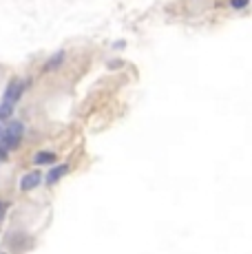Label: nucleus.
<instances>
[{
    "mask_svg": "<svg viewBox=\"0 0 252 254\" xmlns=\"http://www.w3.org/2000/svg\"><path fill=\"white\" fill-rule=\"evenodd\" d=\"M0 206H2V201H0Z\"/></svg>",
    "mask_w": 252,
    "mask_h": 254,
    "instance_id": "11",
    "label": "nucleus"
},
{
    "mask_svg": "<svg viewBox=\"0 0 252 254\" xmlns=\"http://www.w3.org/2000/svg\"><path fill=\"white\" fill-rule=\"evenodd\" d=\"M11 113H13V104H9V102H0V122L2 120H9L11 117Z\"/></svg>",
    "mask_w": 252,
    "mask_h": 254,
    "instance_id": "7",
    "label": "nucleus"
},
{
    "mask_svg": "<svg viewBox=\"0 0 252 254\" xmlns=\"http://www.w3.org/2000/svg\"><path fill=\"white\" fill-rule=\"evenodd\" d=\"M33 162H36V166H51V164H56V155L53 153H38L36 157H33Z\"/></svg>",
    "mask_w": 252,
    "mask_h": 254,
    "instance_id": "6",
    "label": "nucleus"
},
{
    "mask_svg": "<svg viewBox=\"0 0 252 254\" xmlns=\"http://www.w3.org/2000/svg\"><path fill=\"white\" fill-rule=\"evenodd\" d=\"M7 157H9V150L0 144V162H7Z\"/></svg>",
    "mask_w": 252,
    "mask_h": 254,
    "instance_id": "9",
    "label": "nucleus"
},
{
    "mask_svg": "<svg viewBox=\"0 0 252 254\" xmlns=\"http://www.w3.org/2000/svg\"><path fill=\"white\" fill-rule=\"evenodd\" d=\"M64 58H66V53L64 51H58V53H53V56L49 58V62L45 64V71H56L58 66L64 62Z\"/></svg>",
    "mask_w": 252,
    "mask_h": 254,
    "instance_id": "5",
    "label": "nucleus"
},
{
    "mask_svg": "<svg viewBox=\"0 0 252 254\" xmlns=\"http://www.w3.org/2000/svg\"><path fill=\"white\" fill-rule=\"evenodd\" d=\"M250 4V0H230V7L232 9H246Z\"/></svg>",
    "mask_w": 252,
    "mask_h": 254,
    "instance_id": "8",
    "label": "nucleus"
},
{
    "mask_svg": "<svg viewBox=\"0 0 252 254\" xmlns=\"http://www.w3.org/2000/svg\"><path fill=\"white\" fill-rule=\"evenodd\" d=\"M66 173H69V164H60V166H53V168H51L42 179H45V182L49 184V186H56L62 177H64Z\"/></svg>",
    "mask_w": 252,
    "mask_h": 254,
    "instance_id": "4",
    "label": "nucleus"
},
{
    "mask_svg": "<svg viewBox=\"0 0 252 254\" xmlns=\"http://www.w3.org/2000/svg\"><path fill=\"white\" fill-rule=\"evenodd\" d=\"M0 137H2V126H0Z\"/></svg>",
    "mask_w": 252,
    "mask_h": 254,
    "instance_id": "10",
    "label": "nucleus"
},
{
    "mask_svg": "<svg viewBox=\"0 0 252 254\" xmlns=\"http://www.w3.org/2000/svg\"><path fill=\"white\" fill-rule=\"evenodd\" d=\"M22 137H25V124L22 122H9L7 126L2 128V137H0V144L4 146L7 150H16L20 146Z\"/></svg>",
    "mask_w": 252,
    "mask_h": 254,
    "instance_id": "1",
    "label": "nucleus"
},
{
    "mask_svg": "<svg viewBox=\"0 0 252 254\" xmlns=\"http://www.w3.org/2000/svg\"><path fill=\"white\" fill-rule=\"evenodd\" d=\"M22 93H25V84H22L20 80H11V82L7 84V89H4V97H2V100L16 106L18 100L22 97Z\"/></svg>",
    "mask_w": 252,
    "mask_h": 254,
    "instance_id": "2",
    "label": "nucleus"
},
{
    "mask_svg": "<svg viewBox=\"0 0 252 254\" xmlns=\"http://www.w3.org/2000/svg\"><path fill=\"white\" fill-rule=\"evenodd\" d=\"M42 177H45V175H42L40 170H31V173H27L25 177L20 179V186H18V188H20L22 192H29V190H33V188H38V186H40Z\"/></svg>",
    "mask_w": 252,
    "mask_h": 254,
    "instance_id": "3",
    "label": "nucleus"
}]
</instances>
